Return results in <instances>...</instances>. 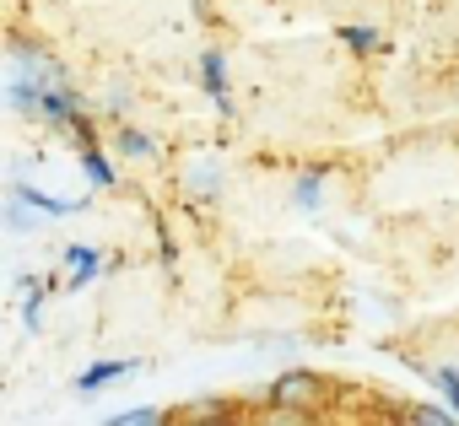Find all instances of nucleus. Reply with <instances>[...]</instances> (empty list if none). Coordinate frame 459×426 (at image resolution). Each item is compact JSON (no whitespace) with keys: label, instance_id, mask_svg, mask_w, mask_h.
<instances>
[{"label":"nucleus","instance_id":"nucleus-2","mask_svg":"<svg viewBox=\"0 0 459 426\" xmlns=\"http://www.w3.org/2000/svg\"><path fill=\"white\" fill-rule=\"evenodd\" d=\"M125 372H135V362H98V367H87V372L76 378V388H82V394H98V388H108L114 378H125Z\"/></svg>","mask_w":459,"mask_h":426},{"label":"nucleus","instance_id":"nucleus-5","mask_svg":"<svg viewBox=\"0 0 459 426\" xmlns=\"http://www.w3.org/2000/svg\"><path fill=\"white\" fill-rule=\"evenodd\" d=\"M314 388H319V383H314L308 372H287V378L271 388V399H276V405H287V399H314Z\"/></svg>","mask_w":459,"mask_h":426},{"label":"nucleus","instance_id":"nucleus-3","mask_svg":"<svg viewBox=\"0 0 459 426\" xmlns=\"http://www.w3.org/2000/svg\"><path fill=\"white\" fill-rule=\"evenodd\" d=\"M65 260H71V270H76L71 286H87V281H98V270H103V254H98V249H82V243L65 249Z\"/></svg>","mask_w":459,"mask_h":426},{"label":"nucleus","instance_id":"nucleus-4","mask_svg":"<svg viewBox=\"0 0 459 426\" xmlns=\"http://www.w3.org/2000/svg\"><path fill=\"white\" fill-rule=\"evenodd\" d=\"M82 173H87V178H92L98 189H114V167H108V157H103V151H98L92 141L82 146Z\"/></svg>","mask_w":459,"mask_h":426},{"label":"nucleus","instance_id":"nucleus-7","mask_svg":"<svg viewBox=\"0 0 459 426\" xmlns=\"http://www.w3.org/2000/svg\"><path fill=\"white\" fill-rule=\"evenodd\" d=\"M427 378H432V388L448 394V405H454V415H459V372H454V367H432Z\"/></svg>","mask_w":459,"mask_h":426},{"label":"nucleus","instance_id":"nucleus-1","mask_svg":"<svg viewBox=\"0 0 459 426\" xmlns=\"http://www.w3.org/2000/svg\"><path fill=\"white\" fill-rule=\"evenodd\" d=\"M200 87L216 98V108H221V114L233 108V103H227V60H221V55H200Z\"/></svg>","mask_w":459,"mask_h":426},{"label":"nucleus","instance_id":"nucleus-8","mask_svg":"<svg viewBox=\"0 0 459 426\" xmlns=\"http://www.w3.org/2000/svg\"><path fill=\"white\" fill-rule=\"evenodd\" d=\"M119 146H125L130 157H152V151H157V146H152V135H141V130H125V135H119Z\"/></svg>","mask_w":459,"mask_h":426},{"label":"nucleus","instance_id":"nucleus-9","mask_svg":"<svg viewBox=\"0 0 459 426\" xmlns=\"http://www.w3.org/2000/svg\"><path fill=\"white\" fill-rule=\"evenodd\" d=\"M157 421H162L157 410H119L114 415V426H157Z\"/></svg>","mask_w":459,"mask_h":426},{"label":"nucleus","instance_id":"nucleus-6","mask_svg":"<svg viewBox=\"0 0 459 426\" xmlns=\"http://www.w3.org/2000/svg\"><path fill=\"white\" fill-rule=\"evenodd\" d=\"M341 44H346L351 55H373V49H378V33H373V28H341Z\"/></svg>","mask_w":459,"mask_h":426}]
</instances>
